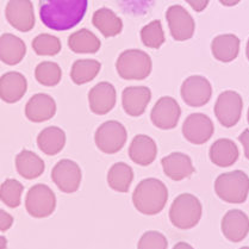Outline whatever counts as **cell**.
I'll return each instance as SVG.
<instances>
[{
  "label": "cell",
  "mask_w": 249,
  "mask_h": 249,
  "mask_svg": "<svg viewBox=\"0 0 249 249\" xmlns=\"http://www.w3.org/2000/svg\"><path fill=\"white\" fill-rule=\"evenodd\" d=\"M92 23L105 37L117 36L123 30V22L121 18L112 10L107 7H103L94 12Z\"/></svg>",
  "instance_id": "27"
},
{
  "label": "cell",
  "mask_w": 249,
  "mask_h": 249,
  "mask_svg": "<svg viewBox=\"0 0 249 249\" xmlns=\"http://www.w3.org/2000/svg\"><path fill=\"white\" fill-rule=\"evenodd\" d=\"M13 217L6 211L0 210V231H6L12 227Z\"/></svg>",
  "instance_id": "36"
},
{
  "label": "cell",
  "mask_w": 249,
  "mask_h": 249,
  "mask_svg": "<svg viewBox=\"0 0 249 249\" xmlns=\"http://www.w3.org/2000/svg\"><path fill=\"white\" fill-rule=\"evenodd\" d=\"M5 17L20 33H29L35 26V12L30 0H10L5 9Z\"/></svg>",
  "instance_id": "10"
},
{
  "label": "cell",
  "mask_w": 249,
  "mask_h": 249,
  "mask_svg": "<svg viewBox=\"0 0 249 249\" xmlns=\"http://www.w3.org/2000/svg\"><path fill=\"white\" fill-rule=\"evenodd\" d=\"M25 208L29 214L35 218H44L54 213L56 197L50 187L37 184L29 190L25 198Z\"/></svg>",
  "instance_id": "7"
},
{
  "label": "cell",
  "mask_w": 249,
  "mask_h": 249,
  "mask_svg": "<svg viewBox=\"0 0 249 249\" xmlns=\"http://www.w3.org/2000/svg\"><path fill=\"white\" fill-rule=\"evenodd\" d=\"M240 249H249V247H242V248H240Z\"/></svg>",
  "instance_id": "44"
},
{
  "label": "cell",
  "mask_w": 249,
  "mask_h": 249,
  "mask_svg": "<svg viewBox=\"0 0 249 249\" xmlns=\"http://www.w3.org/2000/svg\"><path fill=\"white\" fill-rule=\"evenodd\" d=\"M128 132L122 123L117 121H107L97 129L94 141L98 149L105 154H116L125 144Z\"/></svg>",
  "instance_id": "6"
},
{
  "label": "cell",
  "mask_w": 249,
  "mask_h": 249,
  "mask_svg": "<svg viewBox=\"0 0 249 249\" xmlns=\"http://www.w3.org/2000/svg\"><path fill=\"white\" fill-rule=\"evenodd\" d=\"M211 52L216 60L224 63L231 62L240 53V38L232 34L216 36L211 43Z\"/></svg>",
  "instance_id": "24"
},
{
  "label": "cell",
  "mask_w": 249,
  "mask_h": 249,
  "mask_svg": "<svg viewBox=\"0 0 249 249\" xmlns=\"http://www.w3.org/2000/svg\"><path fill=\"white\" fill-rule=\"evenodd\" d=\"M16 168L23 178L33 180L44 172V161L30 150H22L16 156Z\"/></svg>",
  "instance_id": "26"
},
{
  "label": "cell",
  "mask_w": 249,
  "mask_h": 249,
  "mask_svg": "<svg viewBox=\"0 0 249 249\" xmlns=\"http://www.w3.org/2000/svg\"><path fill=\"white\" fill-rule=\"evenodd\" d=\"M56 113V103L46 93H37L30 98L25 107V116L34 123L52 119Z\"/></svg>",
  "instance_id": "18"
},
{
  "label": "cell",
  "mask_w": 249,
  "mask_h": 249,
  "mask_svg": "<svg viewBox=\"0 0 249 249\" xmlns=\"http://www.w3.org/2000/svg\"><path fill=\"white\" fill-rule=\"evenodd\" d=\"M152 99V91L145 86L126 87L122 93V105L131 117H139L144 113Z\"/></svg>",
  "instance_id": "17"
},
{
  "label": "cell",
  "mask_w": 249,
  "mask_h": 249,
  "mask_svg": "<svg viewBox=\"0 0 249 249\" xmlns=\"http://www.w3.org/2000/svg\"><path fill=\"white\" fill-rule=\"evenodd\" d=\"M196 12H202L209 5V0H185Z\"/></svg>",
  "instance_id": "37"
},
{
  "label": "cell",
  "mask_w": 249,
  "mask_h": 249,
  "mask_svg": "<svg viewBox=\"0 0 249 249\" xmlns=\"http://www.w3.org/2000/svg\"><path fill=\"white\" fill-rule=\"evenodd\" d=\"M28 89V83L23 74L9 71L0 78V99L13 104L24 97Z\"/></svg>",
  "instance_id": "20"
},
{
  "label": "cell",
  "mask_w": 249,
  "mask_h": 249,
  "mask_svg": "<svg viewBox=\"0 0 249 249\" xmlns=\"http://www.w3.org/2000/svg\"><path fill=\"white\" fill-rule=\"evenodd\" d=\"M168 200V190L161 180L148 178L142 180L132 193V203L143 214L153 216L165 209Z\"/></svg>",
  "instance_id": "2"
},
{
  "label": "cell",
  "mask_w": 249,
  "mask_h": 249,
  "mask_svg": "<svg viewBox=\"0 0 249 249\" xmlns=\"http://www.w3.org/2000/svg\"><path fill=\"white\" fill-rule=\"evenodd\" d=\"M33 48L39 56H55L61 52V41L56 36L41 34L34 38Z\"/></svg>",
  "instance_id": "33"
},
{
  "label": "cell",
  "mask_w": 249,
  "mask_h": 249,
  "mask_svg": "<svg viewBox=\"0 0 249 249\" xmlns=\"http://www.w3.org/2000/svg\"><path fill=\"white\" fill-rule=\"evenodd\" d=\"M221 229L227 240L234 243L241 242L249 232V217L238 209L229 210L223 216Z\"/></svg>",
  "instance_id": "15"
},
{
  "label": "cell",
  "mask_w": 249,
  "mask_h": 249,
  "mask_svg": "<svg viewBox=\"0 0 249 249\" xmlns=\"http://www.w3.org/2000/svg\"><path fill=\"white\" fill-rule=\"evenodd\" d=\"M203 206L200 200L191 193L179 195L169 209V219L178 229H192L202 218Z\"/></svg>",
  "instance_id": "3"
},
{
  "label": "cell",
  "mask_w": 249,
  "mask_h": 249,
  "mask_svg": "<svg viewBox=\"0 0 249 249\" xmlns=\"http://www.w3.org/2000/svg\"><path fill=\"white\" fill-rule=\"evenodd\" d=\"M132 180H134V171L126 163L117 162L108 169L107 184L111 189L117 192H128Z\"/></svg>",
  "instance_id": "29"
},
{
  "label": "cell",
  "mask_w": 249,
  "mask_h": 249,
  "mask_svg": "<svg viewBox=\"0 0 249 249\" xmlns=\"http://www.w3.org/2000/svg\"><path fill=\"white\" fill-rule=\"evenodd\" d=\"M173 249H195L192 246L189 245L187 242H178L176 246H174Z\"/></svg>",
  "instance_id": "40"
},
{
  "label": "cell",
  "mask_w": 249,
  "mask_h": 249,
  "mask_svg": "<svg viewBox=\"0 0 249 249\" xmlns=\"http://www.w3.org/2000/svg\"><path fill=\"white\" fill-rule=\"evenodd\" d=\"M116 89L112 84L103 81L91 89L89 93V108L95 115H107L116 105Z\"/></svg>",
  "instance_id": "16"
},
{
  "label": "cell",
  "mask_w": 249,
  "mask_h": 249,
  "mask_svg": "<svg viewBox=\"0 0 249 249\" xmlns=\"http://www.w3.org/2000/svg\"><path fill=\"white\" fill-rule=\"evenodd\" d=\"M243 100L235 91H224L218 95L214 104V115L224 128H232L242 115Z\"/></svg>",
  "instance_id": "8"
},
{
  "label": "cell",
  "mask_w": 249,
  "mask_h": 249,
  "mask_svg": "<svg viewBox=\"0 0 249 249\" xmlns=\"http://www.w3.org/2000/svg\"><path fill=\"white\" fill-rule=\"evenodd\" d=\"M89 0H39V18L47 28L66 31L83 20Z\"/></svg>",
  "instance_id": "1"
},
{
  "label": "cell",
  "mask_w": 249,
  "mask_h": 249,
  "mask_svg": "<svg viewBox=\"0 0 249 249\" xmlns=\"http://www.w3.org/2000/svg\"><path fill=\"white\" fill-rule=\"evenodd\" d=\"M38 148L47 155H56L66 144L65 131L57 126H48L39 132L37 137Z\"/></svg>",
  "instance_id": "25"
},
{
  "label": "cell",
  "mask_w": 249,
  "mask_h": 249,
  "mask_svg": "<svg viewBox=\"0 0 249 249\" xmlns=\"http://www.w3.org/2000/svg\"><path fill=\"white\" fill-rule=\"evenodd\" d=\"M238 148L236 143L229 139H219L210 147L209 156L213 165L218 167H230L237 161Z\"/></svg>",
  "instance_id": "23"
},
{
  "label": "cell",
  "mask_w": 249,
  "mask_h": 249,
  "mask_svg": "<svg viewBox=\"0 0 249 249\" xmlns=\"http://www.w3.org/2000/svg\"><path fill=\"white\" fill-rule=\"evenodd\" d=\"M246 54H247V59L249 61V39L247 42V48H246Z\"/></svg>",
  "instance_id": "42"
},
{
  "label": "cell",
  "mask_w": 249,
  "mask_h": 249,
  "mask_svg": "<svg viewBox=\"0 0 249 249\" xmlns=\"http://www.w3.org/2000/svg\"><path fill=\"white\" fill-rule=\"evenodd\" d=\"M23 185L16 179H7L0 186V200L10 208H17L20 204Z\"/></svg>",
  "instance_id": "34"
},
{
  "label": "cell",
  "mask_w": 249,
  "mask_h": 249,
  "mask_svg": "<svg viewBox=\"0 0 249 249\" xmlns=\"http://www.w3.org/2000/svg\"><path fill=\"white\" fill-rule=\"evenodd\" d=\"M214 192L226 203H245L249 193V177L242 171L221 174L214 181Z\"/></svg>",
  "instance_id": "4"
},
{
  "label": "cell",
  "mask_w": 249,
  "mask_h": 249,
  "mask_svg": "<svg viewBox=\"0 0 249 249\" xmlns=\"http://www.w3.org/2000/svg\"><path fill=\"white\" fill-rule=\"evenodd\" d=\"M100 68H102V65L97 60H78L71 66V78L73 83L76 85L87 84L98 75Z\"/></svg>",
  "instance_id": "30"
},
{
  "label": "cell",
  "mask_w": 249,
  "mask_h": 249,
  "mask_svg": "<svg viewBox=\"0 0 249 249\" xmlns=\"http://www.w3.org/2000/svg\"><path fill=\"white\" fill-rule=\"evenodd\" d=\"M171 35L176 41L182 42L192 38L196 30V23L192 16L180 5H172L166 11Z\"/></svg>",
  "instance_id": "12"
},
{
  "label": "cell",
  "mask_w": 249,
  "mask_h": 249,
  "mask_svg": "<svg viewBox=\"0 0 249 249\" xmlns=\"http://www.w3.org/2000/svg\"><path fill=\"white\" fill-rule=\"evenodd\" d=\"M141 39L145 47L159 49L165 43V33L160 20H153L141 30Z\"/></svg>",
  "instance_id": "32"
},
{
  "label": "cell",
  "mask_w": 249,
  "mask_h": 249,
  "mask_svg": "<svg viewBox=\"0 0 249 249\" xmlns=\"http://www.w3.org/2000/svg\"><path fill=\"white\" fill-rule=\"evenodd\" d=\"M238 140H240V142L242 143L243 149H245L246 158L249 160V129H246V130L240 135Z\"/></svg>",
  "instance_id": "38"
},
{
  "label": "cell",
  "mask_w": 249,
  "mask_h": 249,
  "mask_svg": "<svg viewBox=\"0 0 249 249\" xmlns=\"http://www.w3.org/2000/svg\"><path fill=\"white\" fill-rule=\"evenodd\" d=\"M214 126L209 116L204 113H192L182 124V135L193 144H204L213 137Z\"/></svg>",
  "instance_id": "14"
},
{
  "label": "cell",
  "mask_w": 249,
  "mask_h": 249,
  "mask_svg": "<svg viewBox=\"0 0 249 249\" xmlns=\"http://www.w3.org/2000/svg\"><path fill=\"white\" fill-rule=\"evenodd\" d=\"M181 108L178 102L172 97H162L156 102L150 113V119L156 128L161 130H171L178 125Z\"/></svg>",
  "instance_id": "13"
},
{
  "label": "cell",
  "mask_w": 249,
  "mask_h": 249,
  "mask_svg": "<svg viewBox=\"0 0 249 249\" xmlns=\"http://www.w3.org/2000/svg\"><path fill=\"white\" fill-rule=\"evenodd\" d=\"M247 119H248V123H249V108H248V113H247Z\"/></svg>",
  "instance_id": "43"
},
{
  "label": "cell",
  "mask_w": 249,
  "mask_h": 249,
  "mask_svg": "<svg viewBox=\"0 0 249 249\" xmlns=\"http://www.w3.org/2000/svg\"><path fill=\"white\" fill-rule=\"evenodd\" d=\"M35 78L43 86H56L62 78V71L60 66L55 62L44 61L41 62L35 70Z\"/></svg>",
  "instance_id": "31"
},
{
  "label": "cell",
  "mask_w": 249,
  "mask_h": 249,
  "mask_svg": "<svg viewBox=\"0 0 249 249\" xmlns=\"http://www.w3.org/2000/svg\"><path fill=\"white\" fill-rule=\"evenodd\" d=\"M161 165L166 176L174 181L190 178L195 173L192 160L189 155L184 153L176 152L165 156L161 160Z\"/></svg>",
  "instance_id": "19"
},
{
  "label": "cell",
  "mask_w": 249,
  "mask_h": 249,
  "mask_svg": "<svg viewBox=\"0 0 249 249\" xmlns=\"http://www.w3.org/2000/svg\"><path fill=\"white\" fill-rule=\"evenodd\" d=\"M241 0H219V2H221L222 5H224V6H235V5H237L238 2H240Z\"/></svg>",
  "instance_id": "39"
},
{
  "label": "cell",
  "mask_w": 249,
  "mask_h": 249,
  "mask_svg": "<svg viewBox=\"0 0 249 249\" xmlns=\"http://www.w3.org/2000/svg\"><path fill=\"white\" fill-rule=\"evenodd\" d=\"M52 179L62 192L74 193L80 187L83 174L78 163L65 159L54 166L52 171Z\"/></svg>",
  "instance_id": "11"
},
{
  "label": "cell",
  "mask_w": 249,
  "mask_h": 249,
  "mask_svg": "<svg viewBox=\"0 0 249 249\" xmlns=\"http://www.w3.org/2000/svg\"><path fill=\"white\" fill-rule=\"evenodd\" d=\"M158 155V147L152 137L147 135H137L129 147V156L136 165L149 166L154 162Z\"/></svg>",
  "instance_id": "21"
},
{
  "label": "cell",
  "mask_w": 249,
  "mask_h": 249,
  "mask_svg": "<svg viewBox=\"0 0 249 249\" xmlns=\"http://www.w3.org/2000/svg\"><path fill=\"white\" fill-rule=\"evenodd\" d=\"M26 46L23 39L12 34L0 36V61L7 66H15L24 59Z\"/></svg>",
  "instance_id": "22"
},
{
  "label": "cell",
  "mask_w": 249,
  "mask_h": 249,
  "mask_svg": "<svg viewBox=\"0 0 249 249\" xmlns=\"http://www.w3.org/2000/svg\"><path fill=\"white\" fill-rule=\"evenodd\" d=\"M68 47L76 54H94L100 49V41L89 29H80L70 36Z\"/></svg>",
  "instance_id": "28"
},
{
  "label": "cell",
  "mask_w": 249,
  "mask_h": 249,
  "mask_svg": "<svg viewBox=\"0 0 249 249\" xmlns=\"http://www.w3.org/2000/svg\"><path fill=\"white\" fill-rule=\"evenodd\" d=\"M7 247V240L4 236H0V249H5Z\"/></svg>",
  "instance_id": "41"
},
{
  "label": "cell",
  "mask_w": 249,
  "mask_h": 249,
  "mask_svg": "<svg viewBox=\"0 0 249 249\" xmlns=\"http://www.w3.org/2000/svg\"><path fill=\"white\" fill-rule=\"evenodd\" d=\"M181 98L189 107H200L208 104L213 95L210 81L202 75L189 76L181 85Z\"/></svg>",
  "instance_id": "9"
},
{
  "label": "cell",
  "mask_w": 249,
  "mask_h": 249,
  "mask_svg": "<svg viewBox=\"0 0 249 249\" xmlns=\"http://www.w3.org/2000/svg\"><path fill=\"white\" fill-rule=\"evenodd\" d=\"M168 241L166 236L161 232L150 230L144 232L139 241L137 249H167Z\"/></svg>",
  "instance_id": "35"
},
{
  "label": "cell",
  "mask_w": 249,
  "mask_h": 249,
  "mask_svg": "<svg viewBox=\"0 0 249 249\" xmlns=\"http://www.w3.org/2000/svg\"><path fill=\"white\" fill-rule=\"evenodd\" d=\"M116 68L124 80H144L152 73L153 63L149 55L143 50L128 49L118 56Z\"/></svg>",
  "instance_id": "5"
}]
</instances>
